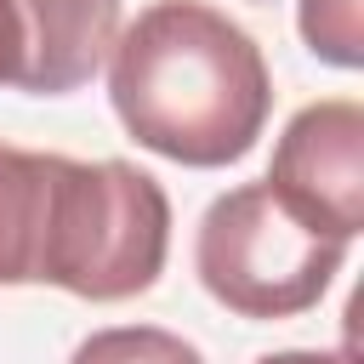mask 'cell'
<instances>
[{
    "instance_id": "1",
    "label": "cell",
    "mask_w": 364,
    "mask_h": 364,
    "mask_svg": "<svg viewBox=\"0 0 364 364\" xmlns=\"http://www.w3.org/2000/svg\"><path fill=\"white\" fill-rule=\"evenodd\" d=\"M108 97L148 154L216 171L256 148L273 80L262 46L228 11L205 0H154L114 34Z\"/></svg>"
},
{
    "instance_id": "2",
    "label": "cell",
    "mask_w": 364,
    "mask_h": 364,
    "mask_svg": "<svg viewBox=\"0 0 364 364\" xmlns=\"http://www.w3.org/2000/svg\"><path fill=\"white\" fill-rule=\"evenodd\" d=\"M171 250L165 188L125 159H46V222L34 284L85 301H125L154 290Z\"/></svg>"
},
{
    "instance_id": "3",
    "label": "cell",
    "mask_w": 364,
    "mask_h": 364,
    "mask_svg": "<svg viewBox=\"0 0 364 364\" xmlns=\"http://www.w3.org/2000/svg\"><path fill=\"white\" fill-rule=\"evenodd\" d=\"M341 262L347 239L307 228L273 199L267 182H245L210 199L193 239L199 284L239 318H296L318 307Z\"/></svg>"
},
{
    "instance_id": "4",
    "label": "cell",
    "mask_w": 364,
    "mask_h": 364,
    "mask_svg": "<svg viewBox=\"0 0 364 364\" xmlns=\"http://www.w3.org/2000/svg\"><path fill=\"white\" fill-rule=\"evenodd\" d=\"M267 188L307 228L353 239L364 228V108L353 97L307 102L273 148Z\"/></svg>"
},
{
    "instance_id": "5",
    "label": "cell",
    "mask_w": 364,
    "mask_h": 364,
    "mask_svg": "<svg viewBox=\"0 0 364 364\" xmlns=\"http://www.w3.org/2000/svg\"><path fill=\"white\" fill-rule=\"evenodd\" d=\"M17 85L28 97H68L91 85L119 34V0H11Z\"/></svg>"
},
{
    "instance_id": "6",
    "label": "cell",
    "mask_w": 364,
    "mask_h": 364,
    "mask_svg": "<svg viewBox=\"0 0 364 364\" xmlns=\"http://www.w3.org/2000/svg\"><path fill=\"white\" fill-rule=\"evenodd\" d=\"M46 216V154L0 142V284H34Z\"/></svg>"
},
{
    "instance_id": "7",
    "label": "cell",
    "mask_w": 364,
    "mask_h": 364,
    "mask_svg": "<svg viewBox=\"0 0 364 364\" xmlns=\"http://www.w3.org/2000/svg\"><path fill=\"white\" fill-rule=\"evenodd\" d=\"M68 364H205L193 341L159 330V324H114L74 347Z\"/></svg>"
},
{
    "instance_id": "8",
    "label": "cell",
    "mask_w": 364,
    "mask_h": 364,
    "mask_svg": "<svg viewBox=\"0 0 364 364\" xmlns=\"http://www.w3.org/2000/svg\"><path fill=\"white\" fill-rule=\"evenodd\" d=\"M301 40L313 57H324L336 68H358L364 63L358 0H301Z\"/></svg>"
},
{
    "instance_id": "9",
    "label": "cell",
    "mask_w": 364,
    "mask_h": 364,
    "mask_svg": "<svg viewBox=\"0 0 364 364\" xmlns=\"http://www.w3.org/2000/svg\"><path fill=\"white\" fill-rule=\"evenodd\" d=\"M17 11L11 0H0V85H17Z\"/></svg>"
},
{
    "instance_id": "10",
    "label": "cell",
    "mask_w": 364,
    "mask_h": 364,
    "mask_svg": "<svg viewBox=\"0 0 364 364\" xmlns=\"http://www.w3.org/2000/svg\"><path fill=\"white\" fill-rule=\"evenodd\" d=\"M256 364H347V353H313V347H290V353H267Z\"/></svg>"
}]
</instances>
